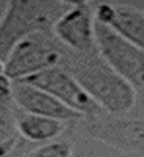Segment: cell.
<instances>
[{"label":"cell","mask_w":144,"mask_h":157,"mask_svg":"<svg viewBox=\"0 0 144 157\" xmlns=\"http://www.w3.org/2000/svg\"><path fill=\"white\" fill-rule=\"evenodd\" d=\"M2 74H5V61L0 60V75Z\"/></svg>","instance_id":"cell-15"},{"label":"cell","mask_w":144,"mask_h":157,"mask_svg":"<svg viewBox=\"0 0 144 157\" xmlns=\"http://www.w3.org/2000/svg\"><path fill=\"white\" fill-rule=\"evenodd\" d=\"M77 78L94 102L111 115L132 110L136 102L135 86L117 74L102 57H91L74 69Z\"/></svg>","instance_id":"cell-2"},{"label":"cell","mask_w":144,"mask_h":157,"mask_svg":"<svg viewBox=\"0 0 144 157\" xmlns=\"http://www.w3.org/2000/svg\"><path fill=\"white\" fill-rule=\"evenodd\" d=\"M16 127L20 137L28 141L39 143L57 138L64 130V123L54 118L24 112L16 116Z\"/></svg>","instance_id":"cell-10"},{"label":"cell","mask_w":144,"mask_h":157,"mask_svg":"<svg viewBox=\"0 0 144 157\" xmlns=\"http://www.w3.org/2000/svg\"><path fill=\"white\" fill-rule=\"evenodd\" d=\"M28 157H72V145L69 141H49L35 149Z\"/></svg>","instance_id":"cell-12"},{"label":"cell","mask_w":144,"mask_h":157,"mask_svg":"<svg viewBox=\"0 0 144 157\" xmlns=\"http://www.w3.org/2000/svg\"><path fill=\"white\" fill-rule=\"evenodd\" d=\"M63 0H9L0 22V60H6L19 41L35 33H54L55 22L71 8Z\"/></svg>","instance_id":"cell-1"},{"label":"cell","mask_w":144,"mask_h":157,"mask_svg":"<svg viewBox=\"0 0 144 157\" xmlns=\"http://www.w3.org/2000/svg\"><path fill=\"white\" fill-rule=\"evenodd\" d=\"M13 90H14V83L6 75L2 74L0 75V102H5L13 98Z\"/></svg>","instance_id":"cell-13"},{"label":"cell","mask_w":144,"mask_h":157,"mask_svg":"<svg viewBox=\"0 0 144 157\" xmlns=\"http://www.w3.org/2000/svg\"><path fill=\"white\" fill-rule=\"evenodd\" d=\"M94 17L144 52V11L130 5L97 3Z\"/></svg>","instance_id":"cell-8"},{"label":"cell","mask_w":144,"mask_h":157,"mask_svg":"<svg viewBox=\"0 0 144 157\" xmlns=\"http://www.w3.org/2000/svg\"><path fill=\"white\" fill-rule=\"evenodd\" d=\"M54 35L77 52H91L96 47V17L88 2H72L71 8L55 22Z\"/></svg>","instance_id":"cell-6"},{"label":"cell","mask_w":144,"mask_h":157,"mask_svg":"<svg viewBox=\"0 0 144 157\" xmlns=\"http://www.w3.org/2000/svg\"><path fill=\"white\" fill-rule=\"evenodd\" d=\"M17 134L16 115H13L6 102H0V157H6L13 151Z\"/></svg>","instance_id":"cell-11"},{"label":"cell","mask_w":144,"mask_h":157,"mask_svg":"<svg viewBox=\"0 0 144 157\" xmlns=\"http://www.w3.org/2000/svg\"><path fill=\"white\" fill-rule=\"evenodd\" d=\"M13 101L16 105L27 113L41 115L47 118H54L58 121H71L82 118L80 113H77L66 107L63 102H60L57 98H54L47 91L33 86L25 82H16L14 90H13Z\"/></svg>","instance_id":"cell-9"},{"label":"cell","mask_w":144,"mask_h":157,"mask_svg":"<svg viewBox=\"0 0 144 157\" xmlns=\"http://www.w3.org/2000/svg\"><path fill=\"white\" fill-rule=\"evenodd\" d=\"M8 6H9V2L8 0H0V22L3 21L6 11H8Z\"/></svg>","instance_id":"cell-14"},{"label":"cell","mask_w":144,"mask_h":157,"mask_svg":"<svg viewBox=\"0 0 144 157\" xmlns=\"http://www.w3.org/2000/svg\"><path fill=\"white\" fill-rule=\"evenodd\" d=\"M88 130L94 138L124 152L144 151V120H102L89 124Z\"/></svg>","instance_id":"cell-7"},{"label":"cell","mask_w":144,"mask_h":157,"mask_svg":"<svg viewBox=\"0 0 144 157\" xmlns=\"http://www.w3.org/2000/svg\"><path fill=\"white\" fill-rule=\"evenodd\" d=\"M60 60L61 50L52 33H35L13 47L5 60V74L13 82H22L58 66Z\"/></svg>","instance_id":"cell-3"},{"label":"cell","mask_w":144,"mask_h":157,"mask_svg":"<svg viewBox=\"0 0 144 157\" xmlns=\"http://www.w3.org/2000/svg\"><path fill=\"white\" fill-rule=\"evenodd\" d=\"M22 82L47 91L54 98H57L60 102H63L66 107L80 113L82 116L94 118L103 112L94 102V99L85 91L80 82L72 74H69L68 71H64L60 66L42 71L36 75L25 78Z\"/></svg>","instance_id":"cell-5"},{"label":"cell","mask_w":144,"mask_h":157,"mask_svg":"<svg viewBox=\"0 0 144 157\" xmlns=\"http://www.w3.org/2000/svg\"><path fill=\"white\" fill-rule=\"evenodd\" d=\"M96 47L108 66L133 86L144 88V52L117 35L108 25L96 21Z\"/></svg>","instance_id":"cell-4"}]
</instances>
